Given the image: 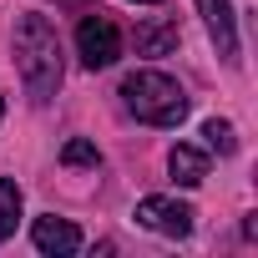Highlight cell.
Segmentation results:
<instances>
[{
	"label": "cell",
	"instance_id": "cell-7",
	"mask_svg": "<svg viewBox=\"0 0 258 258\" xmlns=\"http://www.w3.org/2000/svg\"><path fill=\"white\" fill-rule=\"evenodd\" d=\"M167 172H172V182H182V187H198V182L208 177V152H203V147H187V142H177V147L167 152Z\"/></svg>",
	"mask_w": 258,
	"mask_h": 258
},
{
	"label": "cell",
	"instance_id": "cell-3",
	"mask_svg": "<svg viewBox=\"0 0 258 258\" xmlns=\"http://www.w3.org/2000/svg\"><path fill=\"white\" fill-rule=\"evenodd\" d=\"M76 51H81V66H86V71H106V66L121 56V31L111 26V16H81V26H76Z\"/></svg>",
	"mask_w": 258,
	"mask_h": 258
},
{
	"label": "cell",
	"instance_id": "cell-11",
	"mask_svg": "<svg viewBox=\"0 0 258 258\" xmlns=\"http://www.w3.org/2000/svg\"><path fill=\"white\" fill-rule=\"evenodd\" d=\"M61 162H66V167H101V152H96V142L71 137V142L61 147Z\"/></svg>",
	"mask_w": 258,
	"mask_h": 258
},
{
	"label": "cell",
	"instance_id": "cell-8",
	"mask_svg": "<svg viewBox=\"0 0 258 258\" xmlns=\"http://www.w3.org/2000/svg\"><path fill=\"white\" fill-rule=\"evenodd\" d=\"M177 46V26L172 21H152L137 31V56H167Z\"/></svg>",
	"mask_w": 258,
	"mask_h": 258
},
{
	"label": "cell",
	"instance_id": "cell-13",
	"mask_svg": "<svg viewBox=\"0 0 258 258\" xmlns=\"http://www.w3.org/2000/svg\"><path fill=\"white\" fill-rule=\"evenodd\" d=\"M0 116H6V96H0Z\"/></svg>",
	"mask_w": 258,
	"mask_h": 258
},
{
	"label": "cell",
	"instance_id": "cell-12",
	"mask_svg": "<svg viewBox=\"0 0 258 258\" xmlns=\"http://www.w3.org/2000/svg\"><path fill=\"white\" fill-rule=\"evenodd\" d=\"M132 6H157V0H132Z\"/></svg>",
	"mask_w": 258,
	"mask_h": 258
},
{
	"label": "cell",
	"instance_id": "cell-10",
	"mask_svg": "<svg viewBox=\"0 0 258 258\" xmlns=\"http://www.w3.org/2000/svg\"><path fill=\"white\" fill-rule=\"evenodd\" d=\"M203 137H208V152H218V157H233L238 152V132H233V121H223V116H208L203 121Z\"/></svg>",
	"mask_w": 258,
	"mask_h": 258
},
{
	"label": "cell",
	"instance_id": "cell-9",
	"mask_svg": "<svg viewBox=\"0 0 258 258\" xmlns=\"http://www.w3.org/2000/svg\"><path fill=\"white\" fill-rule=\"evenodd\" d=\"M21 223V182L16 177H0V243H6Z\"/></svg>",
	"mask_w": 258,
	"mask_h": 258
},
{
	"label": "cell",
	"instance_id": "cell-2",
	"mask_svg": "<svg viewBox=\"0 0 258 258\" xmlns=\"http://www.w3.org/2000/svg\"><path fill=\"white\" fill-rule=\"evenodd\" d=\"M121 101L137 121L147 126H177L187 116V91L167 76V71H132L121 81Z\"/></svg>",
	"mask_w": 258,
	"mask_h": 258
},
{
	"label": "cell",
	"instance_id": "cell-6",
	"mask_svg": "<svg viewBox=\"0 0 258 258\" xmlns=\"http://www.w3.org/2000/svg\"><path fill=\"white\" fill-rule=\"evenodd\" d=\"M31 238H36V248H41V253H56V258L81 253V228H76L71 218H56V213L36 218V223H31Z\"/></svg>",
	"mask_w": 258,
	"mask_h": 258
},
{
	"label": "cell",
	"instance_id": "cell-5",
	"mask_svg": "<svg viewBox=\"0 0 258 258\" xmlns=\"http://www.w3.org/2000/svg\"><path fill=\"white\" fill-rule=\"evenodd\" d=\"M198 16H203L218 56L228 66H238V16H233V0H198Z\"/></svg>",
	"mask_w": 258,
	"mask_h": 258
},
{
	"label": "cell",
	"instance_id": "cell-1",
	"mask_svg": "<svg viewBox=\"0 0 258 258\" xmlns=\"http://www.w3.org/2000/svg\"><path fill=\"white\" fill-rule=\"evenodd\" d=\"M16 66L31 101H51L61 91V36L41 11H26L16 21Z\"/></svg>",
	"mask_w": 258,
	"mask_h": 258
},
{
	"label": "cell",
	"instance_id": "cell-4",
	"mask_svg": "<svg viewBox=\"0 0 258 258\" xmlns=\"http://www.w3.org/2000/svg\"><path fill=\"white\" fill-rule=\"evenodd\" d=\"M192 218H198V213H192L187 203L162 198V192H152V198L137 203V223L152 228V233H162V238H187V233H192Z\"/></svg>",
	"mask_w": 258,
	"mask_h": 258
}]
</instances>
